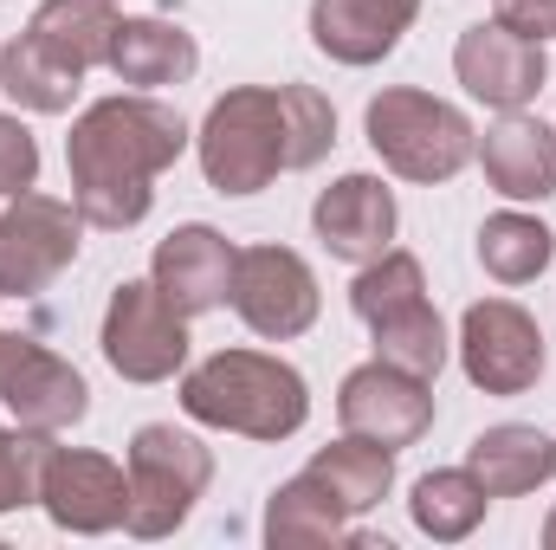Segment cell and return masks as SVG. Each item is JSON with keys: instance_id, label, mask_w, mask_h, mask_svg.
Here are the masks:
<instances>
[{"instance_id": "7a4b0ae2", "label": "cell", "mask_w": 556, "mask_h": 550, "mask_svg": "<svg viewBox=\"0 0 556 550\" xmlns=\"http://www.w3.org/2000/svg\"><path fill=\"white\" fill-rule=\"evenodd\" d=\"M181 414L247 440H291L311 421V389L285 357L214 350L207 363L181 370Z\"/></svg>"}, {"instance_id": "30bf717a", "label": "cell", "mask_w": 556, "mask_h": 550, "mask_svg": "<svg viewBox=\"0 0 556 550\" xmlns=\"http://www.w3.org/2000/svg\"><path fill=\"white\" fill-rule=\"evenodd\" d=\"M227 304L240 311V324L253 337L291 343V337H304L317 324L324 291H317V273L304 266V253H291V247H240Z\"/></svg>"}, {"instance_id": "5b68a950", "label": "cell", "mask_w": 556, "mask_h": 550, "mask_svg": "<svg viewBox=\"0 0 556 550\" xmlns=\"http://www.w3.org/2000/svg\"><path fill=\"white\" fill-rule=\"evenodd\" d=\"M363 130H369V149L382 155V168L420 188L453 182L479 155V130L466 124V111L415 85H389L382 98H369Z\"/></svg>"}, {"instance_id": "52a82bcc", "label": "cell", "mask_w": 556, "mask_h": 550, "mask_svg": "<svg viewBox=\"0 0 556 550\" xmlns=\"http://www.w3.org/2000/svg\"><path fill=\"white\" fill-rule=\"evenodd\" d=\"M98 343L124 383H168L188 370V317L155 291V278H124L111 291Z\"/></svg>"}, {"instance_id": "cb8c5ba5", "label": "cell", "mask_w": 556, "mask_h": 550, "mask_svg": "<svg viewBox=\"0 0 556 550\" xmlns=\"http://www.w3.org/2000/svg\"><path fill=\"white\" fill-rule=\"evenodd\" d=\"M485 486L466 473V466H433V473H420L415 492H408V518H415L420 538H433V545H459V538H472L479 525H485Z\"/></svg>"}, {"instance_id": "9a60e30c", "label": "cell", "mask_w": 556, "mask_h": 550, "mask_svg": "<svg viewBox=\"0 0 556 550\" xmlns=\"http://www.w3.org/2000/svg\"><path fill=\"white\" fill-rule=\"evenodd\" d=\"M311 227L324 240L330 260L343 266H369L395 247V227H402V208H395V188L382 175H337L317 208H311Z\"/></svg>"}, {"instance_id": "e0dca14e", "label": "cell", "mask_w": 556, "mask_h": 550, "mask_svg": "<svg viewBox=\"0 0 556 550\" xmlns=\"http://www.w3.org/2000/svg\"><path fill=\"white\" fill-rule=\"evenodd\" d=\"M420 0H311V46L350 72L382 65L415 26Z\"/></svg>"}, {"instance_id": "ffe728a7", "label": "cell", "mask_w": 556, "mask_h": 550, "mask_svg": "<svg viewBox=\"0 0 556 550\" xmlns=\"http://www.w3.org/2000/svg\"><path fill=\"white\" fill-rule=\"evenodd\" d=\"M117 0H39L33 20H26V39L65 65V72H98L111 59V39H117Z\"/></svg>"}, {"instance_id": "f1b7e54d", "label": "cell", "mask_w": 556, "mask_h": 550, "mask_svg": "<svg viewBox=\"0 0 556 550\" xmlns=\"http://www.w3.org/2000/svg\"><path fill=\"white\" fill-rule=\"evenodd\" d=\"M498 26L544 46V39H556V0H498Z\"/></svg>"}, {"instance_id": "484cf974", "label": "cell", "mask_w": 556, "mask_h": 550, "mask_svg": "<svg viewBox=\"0 0 556 550\" xmlns=\"http://www.w3.org/2000/svg\"><path fill=\"white\" fill-rule=\"evenodd\" d=\"M0 91H7L20 111H33V117H65V111L78 104L85 78L65 72V65H52L26 33H13L7 52H0Z\"/></svg>"}, {"instance_id": "4dcf8cb0", "label": "cell", "mask_w": 556, "mask_h": 550, "mask_svg": "<svg viewBox=\"0 0 556 550\" xmlns=\"http://www.w3.org/2000/svg\"><path fill=\"white\" fill-rule=\"evenodd\" d=\"M0 343H7V330H0Z\"/></svg>"}, {"instance_id": "6da1fadb", "label": "cell", "mask_w": 556, "mask_h": 550, "mask_svg": "<svg viewBox=\"0 0 556 550\" xmlns=\"http://www.w3.org/2000/svg\"><path fill=\"white\" fill-rule=\"evenodd\" d=\"M188 142H194V130L155 91H117V98L85 104L65 137L72 201H78L85 227H104V234L142 227L149 201H155V175L175 168Z\"/></svg>"}, {"instance_id": "3957f363", "label": "cell", "mask_w": 556, "mask_h": 550, "mask_svg": "<svg viewBox=\"0 0 556 550\" xmlns=\"http://www.w3.org/2000/svg\"><path fill=\"white\" fill-rule=\"evenodd\" d=\"M194 155L214 195H260L278 175L298 168V137H291V98L285 85H233L214 98V111L194 130Z\"/></svg>"}, {"instance_id": "8992f818", "label": "cell", "mask_w": 556, "mask_h": 550, "mask_svg": "<svg viewBox=\"0 0 556 550\" xmlns=\"http://www.w3.org/2000/svg\"><path fill=\"white\" fill-rule=\"evenodd\" d=\"M124 473H130V512H124V532L130 538H168L188 525L194 499L207 492L214 479V447L175 421H149L130 434V453H124Z\"/></svg>"}, {"instance_id": "4fadbf2b", "label": "cell", "mask_w": 556, "mask_h": 550, "mask_svg": "<svg viewBox=\"0 0 556 550\" xmlns=\"http://www.w3.org/2000/svg\"><path fill=\"white\" fill-rule=\"evenodd\" d=\"M453 72H459L466 98H479V104H492V111H525V104H538L544 85H551L544 46L525 39V33H511V26H498V20H479V26L459 33Z\"/></svg>"}, {"instance_id": "5bb4252c", "label": "cell", "mask_w": 556, "mask_h": 550, "mask_svg": "<svg viewBox=\"0 0 556 550\" xmlns=\"http://www.w3.org/2000/svg\"><path fill=\"white\" fill-rule=\"evenodd\" d=\"M337 421H343V434H363V440L402 453V447H415L420 434L433 427V383H420V376H408V370H395V363L376 357V363H363V370L343 376Z\"/></svg>"}, {"instance_id": "2e32d148", "label": "cell", "mask_w": 556, "mask_h": 550, "mask_svg": "<svg viewBox=\"0 0 556 550\" xmlns=\"http://www.w3.org/2000/svg\"><path fill=\"white\" fill-rule=\"evenodd\" d=\"M233 260H240V247H233L220 227L188 221V227H175L168 240H155L149 278H155V291H162L181 317H201V311H220V304H227V291H233Z\"/></svg>"}, {"instance_id": "d4e9b609", "label": "cell", "mask_w": 556, "mask_h": 550, "mask_svg": "<svg viewBox=\"0 0 556 550\" xmlns=\"http://www.w3.org/2000/svg\"><path fill=\"white\" fill-rule=\"evenodd\" d=\"M551 260H556V234L538 214L505 208V214H492L479 227V266L498 278V285H531V278L551 273Z\"/></svg>"}, {"instance_id": "f546056e", "label": "cell", "mask_w": 556, "mask_h": 550, "mask_svg": "<svg viewBox=\"0 0 556 550\" xmlns=\"http://www.w3.org/2000/svg\"><path fill=\"white\" fill-rule=\"evenodd\" d=\"M544 550H556V512L544 518Z\"/></svg>"}, {"instance_id": "9c48e42d", "label": "cell", "mask_w": 556, "mask_h": 550, "mask_svg": "<svg viewBox=\"0 0 556 550\" xmlns=\"http://www.w3.org/2000/svg\"><path fill=\"white\" fill-rule=\"evenodd\" d=\"M544 330L518 298H479L459 317V370L485 396H525L544 383Z\"/></svg>"}, {"instance_id": "44dd1931", "label": "cell", "mask_w": 556, "mask_h": 550, "mask_svg": "<svg viewBox=\"0 0 556 550\" xmlns=\"http://www.w3.org/2000/svg\"><path fill=\"white\" fill-rule=\"evenodd\" d=\"M104 65L130 91H162V85H188L194 78L201 46L175 20H117V39H111V59Z\"/></svg>"}, {"instance_id": "603a6c76", "label": "cell", "mask_w": 556, "mask_h": 550, "mask_svg": "<svg viewBox=\"0 0 556 550\" xmlns=\"http://www.w3.org/2000/svg\"><path fill=\"white\" fill-rule=\"evenodd\" d=\"M266 545L273 550L356 545V532H350V512H343L311 473H298V479H285L273 499H266Z\"/></svg>"}, {"instance_id": "4316f807", "label": "cell", "mask_w": 556, "mask_h": 550, "mask_svg": "<svg viewBox=\"0 0 556 550\" xmlns=\"http://www.w3.org/2000/svg\"><path fill=\"white\" fill-rule=\"evenodd\" d=\"M46 453H52V434H33V427H0V518L20 512V505H39V473H46Z\"/></svg>"}, {"instance_id": "8fae6325", "label": "cell", "mask_w": 556, "mask_h": 550, "mask_svg": "<svg viewBox=\"0 0 556 550\" xmlns=\"http://www.w3.org/2000/svg\"><path fill=\"white\" fill-rule=\"evenodd\" d=\"M39 505L59 532L72 538H104L124 525L130 512V473L111 460V453H91V447H52L46 453V473H39Z\"/></svg>"}, {"instance_id": "277c9868", "label": "cell", "mask_w": 556, "mask_h": 550, "mask_svg": "<svg viewBox=\"0 0 556 550\" xmlns=\"http://www.w3.org/2000/svg\"><path fill=\"white\" fill-rule=\"evenodd\" d=\"M350 311L369 324L382 363L408 370L420 383H433L446 370V324H440V311L427 298V273H420L415 253L389 247L382 260H369L350 285Z\"/></svg>"}, {"instance_id": "ba28073f", "label": "cell", "mask_w": 556, "mask_h": 550, "mask_svg": "<svg viewBox=\"0 0 556 550\" xmlns=\"http://www.w3.org/2000/svg\"><path fill=\"white\" fill-rule=\"evenodd\" d=\"M85 234V214L78 201H59V195H13L0 208V298H39L52 278L78 260V240Z\"/></svg>"}, {"instance_id": "d6986e66", "label": "cell", "mask_w": 556, "mask_h": 550, "mask_svg": "<svg viewBox=\"0 0 556 550\" xmlns=\"http://www.w3.org/2000/svg\"><path fill=\"white\" fill-rule=\"evenodd\" d=\"M466 473L485 486V499H525V492H538L544 479H556V440L544 427L498 421V427L472 434Z\"/></svg>"}, {"instance_id": "83f0119b", "label": "cell", "mask_w": 556, "mask_h": 550, "mask_svg": "<svg viewBox=\"0 0 556 550\" xmlns=\"http://www.w3.org/2000/svg\"><path fill=\"white\" fill-rule=\"evenodd\" d=\"M33 182H39V142H33V130L20 117L0 111V201L26 195Z\"/></svg>"}, {"instance_id": "7c38bea8", "label": "cell", "mask_w": 556, "mask_h": 550, "mask_svg": "<svg viewBox=\"0 0 556 550\" xmlns=\"http://www.w3.org/2000/svg\"><path fill=\"white\" fill-rule=\"evenodd\" d=\"M0 402L33 434H65L91 414V389L59 350H46L39 337L7 330V343H0Z\"/></svg>"}, {"instance_id": "7402d4cb", "label": "cell", "mask_w": 556, "mask_h": 550, "mask_svg": "<svg viewBox=\"0 0 556 550\" xmlns=\"http://www.w3.org/2000/svg\"><path fill=\"white\" fill-rule=\"evenodd\" d=\"M304 473H311L350 518H363V512H376V505L389 499V486H395V453L376 447V440H363V434H343V440L317 447Z\"/></svg>"}, {"instance_id": "ac0fdd59", "label": "cell", "mask_w": 556, "mask_h": 550, "mask_svg": "<svg viewBox=\"0 0 556 550\" xmlns=\"http://www.w3.org/2000/svg\"><path fill=\"white\" fill-rule=\"evenodd\" d=\"M479 168L492 182V195L505 201H551L556 195V130L531 111H505L485 142H479Z\"/></svg>"}]
</instances>
